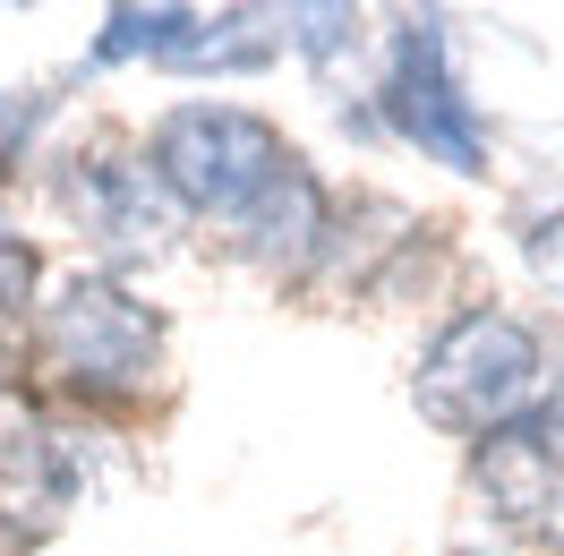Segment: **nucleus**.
Here are the masks:
<instances>
[{"instance_id":"obj_1","label":"nucleus","mask_w":564,"mask_h":556,"mask_svg":"<svg viewBox=\"0 0 564 556\" xmlns=\"http://www.w3.org/2000/svg\"><path fill=\"white\" fill-rule=\"evenodd\" d=\"M35 351L52 368V385L77 394V403H138V394L163 385L172 334H163V317L145 309L129 282L69 275L61 291L35 300Z\"/></svg>"},{"instance_id":"obj_2","label":"nucleus","mask_w":564,"mask_h":556,"mask_svg":"<svg viewBox=\"0 0 564 556\" xmlns=\"http://www.w3.org/2000/svg\"><path fill=\"white\" fill-rule=\"evenodd\" d=\"M291 154H300V146L248 104H172L154 120V138H145V172H154V189L172 197V214L240 223V214L282 180Z\"/></svg>"},{"instance_id":"obj_3","label":"nucleus","mask_w":564,"mask_h":556,"mask_svg":"<svg viewBox=\"0 0 564 556\" xmlns=\"http://www.w3.org/2000/svg\"><path fill=\"white\" fill-rule=\"evenodd\" d=\"M411 394H420V419H436L445 437H488L547 394V343L513 309H462L427 343Z\"/></svg>"},{"instance_id":"obj_4","label":"nucleus","mask_w":564,"mask_h":556,"mask_svg":"<svg viewBox=\"0 0 564 556\" xmlns=\"http://www.w3.org/2000/svg\"><path fill=\"white\" fill-rule=\"evenodd\" d=\"M291 18L282 9H197V0H154V9H111L95 26V70H180V77H223V70H265Z\"/></svg>"},{"instance_id":"obj_5","label":"nucleus","mask_w":564,"mask_h":556,"mask_svg":"<svg viewBox=\"0 0 564 556\" xmlns=\"http://www.w3.org/2000/svg\"><path fill=\"white\" fill-rule=\"evenodd\" d=\"M377 111H386L393 138L420 146L427 163H445V172H462V180L488 172V129H479V111H470V95H462V77H454L445 18H393Z\"/></svg>"},{"instance_id":"obj_6","label":"nucleus","mask_w":564,"mask_h":556,"mask_svg":"<svg viewBox=\"0 0 564 556\" xmlns=\"http://www.w3.org/2000/svg\"><path fill=\"white\" fill-rule=\"evenodd\" d=\"M470 496L496 531H564V377L470 446Z\"/></svg>"},{"instance_id":"obj_7","label":"nucleus","mask_w":564,"mask_h":556,"mask_svg":"<svg viewBox=\"0 0 564 556\" xmlns=\"http://www.w3.org/2000/svg\"><path fill=\"white\" fill-rule=\"evenodd\" d=\"M86 505V446L43 419H0V556H35Z\"/></svg>"},{"instance_id":"obj_8","label":"nucleus","mask_w":564,"mask_h":556,"mask_svg":"<svg viewBox=\"0 0 564 556\" xmlns=\"http://www.w3.org/2000/svg\"><path fill=\"white\" fill-rule=\"evenodd\" d=\"M52 206L69 214L86 240H104V248H154L163 232H172V197L154 189V172L129 163V154H111V146L69 154V163L52 172Z\"/></svg>"},{"instance_id":"obj_9","label":"nucleus","mask_w":564,"mask_h":556,"mask_svg":"<svg viewBox=\"0 0 564 556\" xmlns=\"http://www.w3.org/2000/svg\"><path fill=\"white\" fill-rule=\"evenodd\" d=\"M231 240H240L257 266H274V275H300V266H308V257L325 248V180L308 172L300 154H291V163H282V180L240 214V223H231Z\"/></svg>"},{"instance_id":"obj_10","label":"nucleus","mask_w":564,"mask_h":556,"mask_svg":"<svg viewBox=\"0 0 564 556\" xmlns=\"http://www.w3.org/2000/svg\"><path fill=\"white\" fill-rule=\"evenodd\" d=\"M35 282H43V257L0 223V325H18V317L35 309Z\"/></svg>"},{"instance_id":"obj_11","label":"nucleus","mask_w":564,"mask_h":556,"mask_svg":"<svg viewBox=\"0 0 564 556\" xmlns=\"http://www.w3.org/2000/svg\"><path fill=\"white\" fill-rule=\"evenodd\" d=\"M43 120H52V95H0V180L26 163V146H35Z\"/></svg>"},{"instance_id":"obj_12","label":"nucleus","mask_w":564,"mask_h":556,"mask_svg":"<svg viewBox=\"0 0 564 556\" xmlns=\"http://www.w3.org/2000/svg\"><path fill=\"white\" fill-rule=\"evenodd\" d=\"M522 257H530V275L547 282V291H564V214H530Z\"/></svg>"}]
</instances>
